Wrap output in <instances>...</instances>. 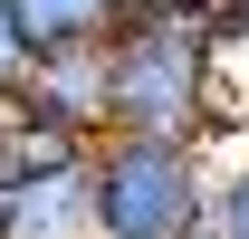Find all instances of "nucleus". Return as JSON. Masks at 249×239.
Returning a JSON list of instances; mask_svg holds the SVG:
<instances>
[{
  "mask_svg": "<svg viewBox=\"0 0 249 239\" xmlns=\"http://www.w3.org/2000/svg\"><path fill=\"white\" fill-rule=\"evenodd\" d=\"M106 134H211V19L144 10L134 29L106 38Z\"/></svg>",
  "mask_w": 249,
  "mask_h": 239,
  "instance_id": "obj_1",
  "label": "nucleus"
},
{
  "mask_svg": "<svg viewBox=\"0 0 249 239\" xmlns=\"http://www.w3.org/2000/svg\"><path fill=\"white\" fill-rule=\"evenodd\" d=\"M96 239H201L220 201V153L173 134H96Z\"/></svg>",
  "mask_w": 249,
  "mask_h": 239,
  "instance_id": "obj_2",
  "label": "nucleus"
},
{
  "mask_svg": "<svg viewBox=\"0 0 249 239\" xmlns=\"http://www.w3.org/2000/svg\"><path fill=\"white\" fill-rule=\"evenodd\" d=\"M19 115H48L67 134H106V38L87 48H38L29 86H19Z\"/></svg>",
  "mask_w": 249,
  "mask_h": 239,
  "instance_id": "obj_3",
  "label": "nucleus"
},
{
  "mask_svg": "<svg viewBox=\"0 0 249 239\" xmlns=\"http://www.w3.org/2000/svg\"><path fill=\"white\" fill-rule=\"evenodd\" d=\"M0 239H96V172L58 163V172H29L19 191H0Z\"/></svg>",
  "mask_w": 249,
  "mask_h": 239,
  "instance_id": "obj_4",
  "label": "nucleus"
},
{
  "mask_svg": "<svg viewBox=\"0 0 249 239\" xmlns=\"http://www.w3.org/2000/svg\"><path fill=\"white\" fill-rule=\"evenodd\" d=\"M10 10L38 48H87V38H115L144 19V0H10Z\"/></svg>",
  "mask_w": 249,
  "mask_h": 239,
  "instance_id": "obj_5",
  "label": "nucleus"
},
{
  "mask_svg": "<svg viewBox=\"0 0 249 239\" xmlns=\"http://www.w3.org/2000/svg\"><path fill=\"white\" fill-rule=\"evenodd\" d=\"M29 67H38V38L19 29V10L0 0V105H19V86H29Z\"/></svg>",
  "mask_w": 249,
  "mask_h": 239,
  "instance_id": "obj_6",
  "label": "nucleus"
},
{
  "mask_svg": "<svg viewBox=\"0 0 249 239\" xmlns=\"http://www.w3.org/2000/svg\"><path fill=\"white\" fill-rule=\"evenodd\" d=\"M211 230L220 239H249V144L220 163V201H211Z\"/></svg>",
  "mask_w": 249,
  "mask_h": 239,
  "instance_id": "obj_7",
  "label": "nucleus"
},
{
  "mask_svg": "<svg viewBox=\"0 0 249 239\" xmlns=\"http://www.w3.org/2000/svg\"><path fill=\"white\" fill-rule=\"evenodd\" d=\"M144 10H192V19H220V0H144Z\"/></svg>",
  "mask_w": 249,
  "mask_h": 239,
  "instance_id": "obj_8",
  "label": "nucleus"
},
{
  "mask_svg": "<svg viewBox=\"0 0 249 239\" xmlns=\"http://www.w3.org/2000/svg\"><path fill=\"white\" fill-rule=\"evenodd\" d=\"M220 10H240V0H220Z\"/></svg>",
  "mask_w": 249,
  "mask_h": 239,
  "instance_id": "obj_9",
  "label": "nucleus"
},
{
  "mask_svg": "<svg viewBox=\"0 0 249 239\" xmlns=\"http://www.w3.org/2000/svg\"><path fill=\"white\" fill-rule=\"evenodd\" d=\"M201 239H220V230H201Z\"/></svg>",
  "mask_w": 249,
  "mask_h": 239,
  "instance_id": "obj_10",
  "label": "nucleus"
}]
</instances>
